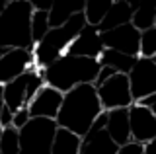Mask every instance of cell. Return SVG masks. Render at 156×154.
<instances>
[{"instance_id":"obj_1","label":"cell","mask_w":156,"mask_h":154,"mask_svg":"<svg viewBox=\"0 0 156 154\" xmlns=\"http://www.w3.org/2000/svg\"><path fill=\"white\" fill-rule=\"evenodd\" d=\"M101 111L104 109L100 105L96 88L92 84H80L62 94V102L55 117V123L58 129H66L82 138L90 131L92 123Z\"/></svg>"},{"instance_id":"obj_2","label":"cell","mask_w":156,"mask_h":154,"mask_svg":"<svg viewBox=\"0 0 156 154\" xmlns=\"http://www.w3.org/2000/svg\"><path fill=\"white\" fill-rule=\"evenodd\" d=\"M98 70H100V65L96 59L62 55L53 65L37 72L47 86L58 90L61 94H66L68 90L76 88L80 84H94Z\"/></svg>"},{"instance_id":"obj_3","label":"cell","mask_w":156,"mask_h":154,"mask_svg":"<svg viewBox=\"0 0 156 154\" xmlns=\"http://www.w3.org/2000/svg\"><path fill=\"white\" fill-rule=\"evenodd\" d=\"M31 2L12 0L0 14V51L4 49H33L31 41Z\"/></svg>"},{"instance_id":"obj_4","label":"cell","mask_w":156,"mask_h":154,"mask_svg":"<svg viewBox=\"0 0 156 154\" xmlns=\"http://www.w3.org/2000/svg\"><path fill=\"white\" fill-rule=\"evenodd\" d=\"M84 26H86L84 14L78 12L65 23V26L51 27V30L47 31V35L39 43H35L33 49H31L33 66H35L37 70H43V68H47L49 65H53L58 57L66 55L68 45L74 41V37L80 33V30Z\"/></svg>"},{"instance_id":"obj_5","label":"cell","mask_w":156,"mask_h":154,"mask_svg":"<svg viewBox=\"0 0 156 154\" xmlns=\"http://www.w3.org/2000/svg\"><path fill=\"white\" fill-rule=\"evenodd\" d=\"M57 129L58 127L53 119L31 117L18 131L20 154H51V144Z\"/></svg>"},{"instance_id":"obj_6","label":"cell","mask_w":156,"mask_h":154,"mask_svg":"<svg viewBox=\"0 0 156 154\" xmlns=\"http://www.w3.org/2000/svg\"><path fill=\"white\" fill-rule=\"evenodd\" d=\"M127 80H129L133 103L150 94H156V59H140V57H136L133 68L127 74Z\"/></svg>"},{"instance_id":"obj_7","label":"cell","mask_w":156,"mask_h":154,"mask_svg":"<svg viewBox=\"0 0 156 154\" xmlns=\"http://www.w3.org/2000/svg\"><path fill=\"white\" fill-rule=\"evenodd\" d=\"M98 100L104 111L109 109H119V107H127L129 109L133 105V98H131V90H129V80L127 74H113L109 80H105L101 86L96 88Z\"/></svg>"},{"instance_id":"obj_8","label":"cell","mask_w":156,"mask_h":154,"mask_svg":"<svg viewBox=\"0 0 156 154\" xmlns=\"http://www.w3.org/2000/svg\"><path fill=\"white\" fill-rule=\"evenodd\" d=\"M104 49H111L117 53H123L129 57H139V39L140 31H136L131 23L119 26L115 30H109L105 33H100Z\"/></svg>"},{"instance_id":"obj_9","label":"cell","mask_w":156,"mask_h":154,"mask_svg":"<svg viewBox=\"0 0 156 154\" xmlns=\"http://www.w3.org/2000/svg\"><path fill=\"white\" fill-rule=\"evenodd\" d=\"M129 131L131 141L146 144L156 138V113L133 103L129 107Z\"/></svg>"},{"instance_id":"obj_10","label":"cell","mask_w":156,"mask_h":154,"mask_svg":"<svg viewBox=\"0 0 156 154\" xmlns=\"http://www.w3.org/2000/svg\"><path fill=\"white\" fill-rule=\"evenodd\" d=\"M33 66V55L26 49L0 51V84H8Z\"/></svg>"},{"instance_id":"obj_11","label":"cell","mask_w":156,"mask_h":154,"mask_svg":"<svg viewBox=\"0 0 156 154\" xmlns=\"http://www.w3.org/2000/svg\"><path fill=\"white\" fill-rule=\"evenodd\" d=\"M62 102V94L51 86L43 84L41 90L33 96V100L27 103V111L31 117H43V119H53L55 121L58 107Z\"/></svg>"},{"instance_id":"obj_12","label":"cell","mask_w":156,"mask_h":154,"mask_svg":"<svg viewBox=\"0 0 156 154\" xmlns=\"http://www.w3.org/2000/svg\"><path fill=\"white\" fill-rule=\"evenodd\" d=\"M104 51V45H101V37L98 33L96 27L86 26L80 30V33L74 37V41L68 45L66 55L72 57H84V59H96L100 57V53Z\"/></svg>"},{"instance_id":"obj_13","label":"cell","mask_w":156,"mask_h":154,"mask_svg":"<svg viewBox=\"0 0 156 154\" xmlns=\"http://www.w3.org/2000/svg\"><path fill=\"white\" fill-rule=\"evenodd\" d=\"M33 70H37L35 66H31V68L27 72H23L22 76H18L12 82L2 86V103L6 105L12 113H16L20 107L27 105V86H29Z\"/></svg>"},{"instance_id":"obj_14","label":"cell","mask_w":156,"mask_h":154,"mask_svg":"<svg viewBox=\"0 0 156 154\" xmlns=\"http://www.w3.org/2000/svg\"><path fill=\"white\" fill-rule=\"evenodd\" d=\"M105 119V127L104 131L107 133V137L113 141L117 146L131 142V131H129V109L119 107V109H109Z\"/></svg>"},{"instance_id":"obj_15","label":"cell","mask_w":156,"mask_h":154,"mask_svg":"<svg viewBox=\"0 0 156 154\" xmlns=\"http://www.w3.org/2000/svg\"><path fill=\"white\" fill-rule=\"evenodd\" d=\"M135 8H136V4L125 2V0H113L107 14L104 16V20H101V23L96 27L98 33H105V31L115 30V27H119V26L131 23V16H133Z\"/></svg>"},{"instance_id":"obj_16","label":"cell","mask_w":156,"mask_h":154,"mask_svg":"<svg viewBox=\"0 0 156 154\" xmlns=\"http://www.w3.org/2000/svg\"><path fill=\"white\" fill-rule=\"evenodd\" d=\"M117 144L107 137V133L101 131H88L80 141V150L78 154H115Z\"/></svg>"},{"instance_id":"obj_17","label":"cell","mask_w":156,"mask_h":154,"mask_svg":"<svg viewBox=\"0 0 156 154\" xmlns=\"http://www.w3.org/2000/svg\"><path fill=\"white\" fill-rule=\"evenodd\" d=\"M135 61H136V57H129V55H123V53H117L111 49H104L100 53V57H98V65L100 66H109V68H113L119 74H129Z\"/></svg>"},{"instance_id":"obj_18","label":"cell","mask_w":156,"mask_h":154,"mask_svg":"<svg viewBox=\"0 0 156 154\" xmlns=\"http://www.w3.org/2000/svg\"><path fill=\"white\" fill-rule=\"evenodd\" d=\"M84 10V2H53L51 4V10H49V26L51 27H58V26H65V23L70 20L74 14Z\"/></svg>"},{"instance_id":"obj_19","label":"cell","mask_w":156,"mask_h":154,"mask_svg":"<svg viewBox=\"0 0 156 154\" xmlns=\"http://www.w3.org/2000/svg\"><path fill=\"white\" fill-rule=\"evenodd\" d=\"M80 141L82 138L78 135L66 131V129H57L53 144H51V154H78Z\"/></svg>"},{"instance_id":"obj_20","label":"cell","mask_w":156,"mask_h":154,"mask_svg":"<svg viewBox=\"0 0 156 154\" xmlns=\"http://www.w3.org/2000/svg\"><path fill=\"white\" fill-rule=\"evenodd\" d=\"M111 2L113 0H84V10H82V14H84V20H86L88 26H92V27L100 26L104 16L109 10Z\"/></svg>"},{"instance_id":"obj_21","label":"cell","mask_w":156,"mask_h":154,"mask_svg":"<svg viewBox=\"0 0 156 154\" xmlns=\"http://www.w3.org/2000/svg\"><path fill=\"white\" fill-rule=\"evenodd\" d=\"M131 26L140 33L156 27V10H154V6L136 4V8L133 10V16H131Z\"/></svg>"},{"instance_id":"obj_22","label":"cell","mask_w":156,"mask_h":154,"mask_svg":"<svg viewBox=\"0 0 156 154\" xmlns=\"http://www.w3.org/2000/svg\"><path fill=\"white\" fill-rule=\"evenodd\" d=\"M49 30H51V26H49V12L33 10V14H31V41H33V45L41 41L47 35Z\"/></svg>"},{"instance_id":"obj_23","label":"cell","mask_w":156,"mask_h":154,"mask_svg":"<svg viewBox=\"0 0 156 154\" xmlns=\"http://www.w3.org/2000/svg\"><path fill=\"white\" fill-rule=\"evenodd\" d=\"M139 57L140 59H156V27L140 33Z\"/></svg>"},{"instance_id":"obj_24","label":"cell","mask_w":156,"mask_h":154,"mask_svg":"<svg viewBox=\"0 0 156 154\" xmlns=\"http://www.w3.org/2000/svg\"><path fill=\"white\" fill-rule=\"evenodd\" d=\"M0 154H20L18 131L14 127L2 129V138H0Z\"/></svg>"},{"instance_id":"obj_25","label":"cell","mask_w":156,"mask_h":154,"mask_svg":"<svg viewBox=\"0 0 156 154\" xmlns=\"http://www.w3.org/2000/svg\"><path fill=\"white\" fill-rule=\"evenodd\" d=\"M29 119H31V115H29L27 111V105H23V107H20L16 113H14V117H12V127L16 129V131H20V129L26 125Z\"/></svg>"},{"instance_id":"obj_26","label":"cell","mask_w":156,"mask_h":154,"mask_svg":"<svg viewBox=\"0 0 156 154\" xmlns=\"http://www.w3.org/2000/svg\"><path fill=\"white\" fill-rule=\"evenodd\" d=\"M113 74H117V72L113 68H109V66H100V70H98V76H96V80H94V88H98V86H101L105 82V80H109Z\"/></svg>"},{"instance_id":"obj_27","label":"cell","mask_w":156,"mask_h":154,"mask_svg":"<svg viewBox=\"0 0 156 154\" xmlns=\"http://www.w3.org/2000/svg\"><path fill=\"white\" fill-rule=\"evenodd\" d=\"M115 154H143V144L131 141V142H127V144H123V146L117 148Z\"/></svg>"},{"instance_id":"obj_28","label":"cell","mask_w":156,"mask_h":154,"mask_svg":"<svg viewBox=\"0 0 156 154\" xmlns=\"http://www.w3.org/2000/svg\"><path fill=\"white\" fill-rule=\"evenodd\" d=\"M12 117H14V113L10 111L6 105H2V109H0V127L2 129L12 127Z\"/></svg>"},{"instance_id":"obj_29","label":"cell","mask_w":156,"mask_h":154,"mask_svg":"<svg viewBox=\"0 0 156 154\" xmlns=\"http://www.w3.org/2000/svg\"><path fill=\"white\" fill-rule=\"evenodd\" d=\"M136 105H140V107H146V109H150V111H154L156 113V94H150V96H146V98L143 100H139V102H135Z\"/></svg>"},{"instance_id":"obj_30","label":"cell","mask_w":156,"mask_h":154,"mask_svg":"<svg viewBox=\"0 0 156 154\" xmlns=\"http://www.w3.org/2000/svg\"><path fill=\"white\" fill-rule=\"evenodd\" d=\"M143 154H156V138L150 142L143 144Z\"/></svg>"},{"instance_id":"obj_31","label":"cell","mask_w":156,"mask_h":154,"mask_svg":"<svg viewBox=\"0 0 156 154\" xmlns=\"http://www.w3.org/2000/svg\"><path fill=\"white\" fill-rule=\"evenodd\" d=\"M6 4H8V2H6V0H0V14H2V12H4V8H6Z\"/></svg>"},{"instance_id":"obj_32","label":"cell","mask_w":156,"mask_h":154,"mask_svg":"<svg viewBox=\"0 0 156 154\" xmlns=\"http://www.w3.org/2000/svg\"><path fill=\"white\" fill-rule=\"evenodd\" d=\"M0 102H2V84H0Z\"/></svg>"},{"instance_id":"obj_33","label":"cell","mask_w":156,"mask_h":154,"mask_svg":"<svg viewBox=\"0 0 156 154\" xmlns=\"http://www.w3.org/2000/svg\"><path fill=\"white\" fill-rule=\"evenodd\" d=\"M0 138H2V127H0Z\"/></svg>"},{"instance_id":"obj_34","label":"cell","mask_w":156,"mask_h":154,"mask_svg":"<svg viewBox=\"0 0 156 154\" xmlns=\"http://www.w3.org/2000/svg\"><path fill=\"white\" fill-rule=\"evenodd\" d=\"M2 105H4V103H2V102H0V109H2Z\"/></svg>"}]
</instances>
